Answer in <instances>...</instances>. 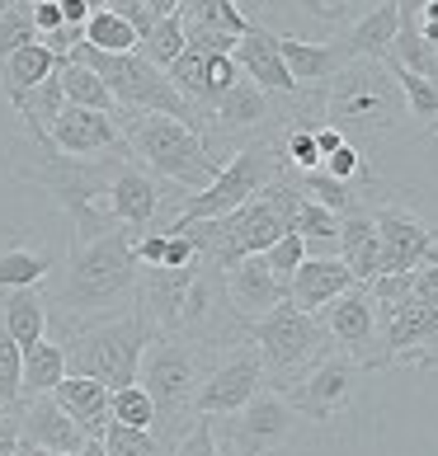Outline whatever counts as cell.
Segmentation results:
<instances>
[{
    "instance_id": "obj_1",
    "label": "cell",
    "mask_w": 438,
    "mask_h": 456,
    "mask_svg": "<svg viewBox=\"0 0 438 456\" xmlns=\"http://www.w3.org/2000/svg\"><path fill=\"white\" fill-rule=\"evenodd\" d=\"M137 278L142 264L132 255V231L113 226L95 240H71L62 264V278L47 297V315L57 320L62 339L95 320H113L137 306Z\"/></svg>"
},
{
    "instance_id": "obj_2",
    "label": "cell",
    "mask_w": 438,
    "mask_h": 456,
    "mask_svg": "<svg viewBox=\"0 0 438 456\" xmlns=\"http://www.w3.org/2000/svg\"><path fill=\"white\" fill-rule=\"evenodd\" d=\"M10 175L20 183H33L43 189L57 208L71 216L76 235L71 240H95V235H109L118 222L109 216V183L118 175L132 151H113V156H95V160H76V156H62L53 142H29L20 137L10 151Z\"/></svg>"
},
{
    "instance_id": "obj_3",
    "label": "cell",
    "mask_w": 438,
    "mask_h": 456,
    "mask_svg": "<svg viewBox=\"0 0 438 456\" xmlns=\"http://www.w3.org/2000/svg\"><path fill=\"white\" fill-rule=\"evenodd\" d=\"M217 362V348L208 344H194L184 334H156L142 353V371H137V386L151 395L156 404V443L170 456L179 447V437L194 428V404L198 391H203L208 371Z\"/></svg>"
},
{
    "instance_id": "obj_4",
    "label": "cell",
    "mask_w": 438,
    "mask_h": 456,
    "mask_svg": "<svg viewBox=\"0 0 438 456\" xmlns=\"http://www.w3.org/2000/svg\"><path fill=\"white\" fill-rule=\"evenodd\" d=\"M406 118V94H401L396 76L386 71V61H349L326 86V123L344 132V142L359 146L363 156L392 142Z\"/></svg>"
},
{
    "instance_id": "obj_5",
    "label": "cell",
    "mask_w": 438,
    "mask_h": 456,
    "mask_svg": "<svg viewBox=\"0 0 438 456\" xmlns=\"http://www.w3.org/2000/svg\"><path fill=\"white\" fill-rule=\"evenodd\" d=\"M382 311L386 367H434L438 362V255L415 273H382L373 282Z\"/></svg>"
},
{
    "instance_id": "obj_6",
    "label": "cell",
    "mask_w": 438,
    "mask_h": 456,
    "mask_svg": "<svg viewBox=\"0 0 438 456\" xmlns=\"http://www.w3.org/2000/svg\"><path fill=\"white\" fill-rule=\"evenodd\" d=\"M123 142L132 151V160L146 165L161 183H170L179 193H203L208 183L222 175V156L208 146V137L179 118L165 113H132L123 118Z\"/></svg>"
},
{
    "instance_id": "obj_7",
    "label": "cell",
    "mask_w": 438,
    "mask_h": 456,
    "mask_svg": "<svg viewBox=\"0 0 438 456\" xmlns=\"http://www.w3.org/2000/svg\"><path fill=\"white\" fill-rule=\"evenodd\" d=\"M156 339V325L132 306L113 320H95V325L66 334V377H90L109 391H123V386H137L142 371V353Z\"/></svg>"
},
{
    "instance_id": "obj_8",
    "label": "cell",
    "mask_w": 438,
    "mask_h": 456,
    "mask_svg": "<svg viewBox=\"0 0 438 456\" xmlns=\"http://www.w3.org/2000/svg\"><path fill=\"white\" fill-rule=\"evenodd\" d=\"M288 170L283 160V142L278 137H260V142H245L241 151H231L222 175H217L203 193H189L184 208L175 212L170 226H189V222H217V216H231L236 208H245L250 198H260L269 183H278ZM165 226V231H170Z\"/></svg>"
},
{
    "instance_id": "obj_9",
    "label": "cell",
    "mask_w": 438,
    "mask_h": 456,
    "mask_svg": "<svg viewBox=\"0 0 438 456\" xmlns=\"http://www.w3.org/2000/svg\"><path fill=\"white\" fill-rule=\"evenodd\" d=\"M76 61H86L90 71L109 86V94L118 99V109H123V118L132 113H165V118H179V123H189L198 132H208V123L198 118V109L184 99L170 76L161 71V66H151L142 53H123V57H109V53H95V47L76 43Z\"/></svg>"
},
{
    "instance_id": "obj_10",
    "label": "cell",
    "mask_w": 438,
    "mask_h": 456,
    "mask_svg": "<svg viewBox=\"0 0 438 456\" xmlns=\"http://www.w3.org/2000/svg\"><path fill=\"white\" fill-rule=\"evenodd\" d=\"M245 339L260 348L264 377L278 381V386L302 381L330 353V334L321 330V320L307 315L302 306H293V301H283V306H274L264 320L245 325Z\"/></svg>"
},
{
    "instance_id": "obj_11",
    "label": "cell",
    "mask_w": 438,
    "mask_h": 456,
    "mask_svg": "<svg viewBox=\"0 0 438 456\" xmlns=\"http://www.w3.org/2000/svg\"><path fill=\"white\" fill-rule=\"evenodd\" d=\"M297 410L288 404L283 391H260L245 410H236L227 419H212L217 447L222 456H274L278 447L293 443L297 433Z\"/></svg>"
},
{
    "instance_id": "obj_12",
    "label": "cell",
    "mask_w": 438,
    "mask_h": 456,
    "mask_svg": "<svg viewBox=\"0 0 438 456\" xmlns=\"http://www.w3.org/2000/svg\"><path fill=\"white\" fill-rule=\"evenodd\" d=\"M363 377L368 371L353 362L349 353L335 348L302 381H293L283 395H288V404L297 410L302 424H335V419H344L353 410V400L363 391Z\"/></svg>"
},
{
    "instance_id": "obj_13",
    "label": "cell",
    "mask_w": 438,
    "mask_h": 456,
    "mask_svg": "<svg viewBox=\"0 0 438 456\" xmlns=\"http://www.w3.org/2000/svg\"><path fill=\"white\" fill-rule=\"evenodd\" d=\"M179 334L194 344H208V348H236L245 344V320L231 311V297H227V278L217 264H198V273L189 282V297H184V311H179Z\"/></svg>"
},
{
    "instance_id": "obj_14",
    "label": "cell",
    "mask_w": 438,
    "mask_h": 456,
    "mask_svg": "<svg viewBox=\"0 0 438 456\" xmlns=\"http://www.w3.org/2000/svg\"><path fill=\"white\" fill-rule=\"evenodd\" d=\"M321 330L330 334V344L349 353L363 371H377L386 367V339H382V311H377V297L373 287H349L344 297H335L330 306L316 315Z\"/></svg>"
},
{
    "instance_id": "obj_15",
    "label": "cell",
    "mask_w": 438,
    "mask_h": 456,
    "mask_svg": "<svg viewBox=\"0 0 438 456\" xmlns=\"http://www.w3.org/2000/svg\"><path fill=\"white\" fill-rule=\"evenodd\" d=\"M260 391H269V377H264V358L255 344H236V348H222L217 362L208 371L203 391H198V404L194 414L198 419H227L236 410H245Z\"/></svg>"
},
{
    "instance_id": "obj_16",
    "label": "cell",
    "mask_w": 438,
    "mask_h": 456,
    "mask_svg": "<svg viewBox=\"0 0 438 456\" xmlns=\"http://www.w3.org/2000/svg\"><path fill=\"white\" fill-rule=\"evenodd\" d=\"M377 245H382V273H415L438 255V226L419 216L410 202H377Z\"/></svg>"
},
{
    "instance_id": "obj_17",
    "label": "cell",
    "mask_w": 438,
    "mask_h": 456,
    "mask_svg": "<svg viewBox=\"0 0 438 456\" xmlns=\"http://www.w3.org/2000/svg\"><path fill=\"white\" fill-rule=\"evenodd\" d=\"M165 76H170V86L189 99V104L198 109V118L208 123V113L222 104V99L231 94V86L241 80V66H236V57H217V53H194V47H184V57Z\"/></svg>"
},
{
    "instance_id": "obj_18",
    "label": "cell",
    "mask_w": 438,
    "mask_h": 456,
    "mask_svg": "<svg viewBox=\"0 0 438 456\" xmlns=\"http://www.w3.org/2000/svg\"><path fill=\"white\" fill-rule=\"evenodd\" d=\"M161 212H165V183L151 175L146 165H137V160L128 156L123 165H118L113 183H109V216L123 231L142 235V231L156 226Z\"/></svg>"
},
{
    "instance_id": "obj_19",
    "label": "cell",
    "mask_w": 438,
    "mask_h": 456,
    "mask_svg": "<svg viewBox=\"0 0 438 456\" xmlns=\"http://www.w3.org/2000/svg\"><path fill=\"white\" fill-rule=\"evenodd\" d=\"M47 142H53L62 156H76V160H95V156L128 151L118 118L95 113V109H76V104H66V109L53 118V127H47Z\"/></svg>"
},
{
    "instance_id": "obj_20",
    "label": "cell",
    "mask_w": 438,
    "mask_h": 456,
    "mask_svg": "<svg viewBox=\"0 0 438 456\" xmlns=\"http://www.w3.org/2000/svg\"><path fill=\"white\" fill-rule=\"evenodd\" d=\"M227 278V297H231V311L245 320V325H255V320H264L274 306H283L288 301V282H283L274 268H269L264 255H250L241 264L222 268Z\"/></svg>"
},
{
    "instance_id": "obj_21",
    "label": "cell",
    "mask_w": 438,
    "mask_h": 456,
    "mask_svg": "<svg viewBox=\"0 0 438 456\" xmlns=\"http://www.w3.org/2000/svg\"><path fill=\"white\" fill-rule=\"evenodd\" d=\"M20 443L43 447V452L76 456L80 447L90 443V437H86V428H80L53 395H38V400H24L20 404Z\"/></svg>"
},
{
    "instance_id": "obj_22",
    "label": "cell",
    "mask_w": 438,
    "mask_h": 456,
    "mask_svg": "<svg viewBox=\"0 0 438 456\" xmlns=\"http://www.w3.org/2000/svg\"><path fill=\"white\" fill-rule=\"evenodd\" d=\"M349 287H363V282L349 273V264L340 255H307V264H302L288 282V301L302 306L307 315H321L335 297L349 292Z\"/></svg>"
},
{
    "instance_id": "obj_23",
    "label": "cell",
    "mask_w": 438,
    "mask_h": 456,
    "mask_svg": "<svg viewBox=\"0 0 438 456\" xmlns=\"http://www.w3.org/2000/svg\"><path fill=\"white\" fill-rule=\"evenodd\" d=\"M278 53H283L288 76L297 80V90H326L349 66V53H344L340 38L311 43V38H297V33H278Z\"/></svg>"
},
{
    "instance_id": "obj_24",
    "label": "cell",
    "mask_w": 438,
    "mask_h": 456,
    "mask_svg": "<svg viewBox=\"0 0 438 456\" xmlns=\"http://www.w3.org/2000/svg\"><path fill=\"white\" fill-rule=\"evenodd\" d=\"M231 57H236V66H241V76H245V80H255L264 94H274V99L297 94V80L288 76V66H283L278 33H274V28L255 24L241 43H236V53H231Z\"/></svg>"
},
{
    "instance_id": "obj_25",
    "label": "cell",
    "mask_w": 438,
    "mask_h": 456,
    "mask_svg": "<svg viewBox=\"0 0 438 456\" xmlns=\"http://www.w3.org/2000/svg\"><path fill=\"white\" fill-rule=\"evenodd\" d=\"M396 28H401L396 0H377L363 20H353L340 33V43H344L349 61H386L392 57V43H396Z\"/></svg>"
},
{
    "instance_id": "obj_26",
    "label": "cell",
    "mask_w": 438,
    "mask_h": 456,
    "mask_svg": "<svg viewBox=\"0 0 438 456\" xmlns=\"http://www.w3.org/2000/svg\"><path fill=\"white\" fill-rule=\"evenodd\" d=\"M340 259L349 264V273L363 287H373L382 278V245H377L373 208H359V212L340 216Z\"/></svg>"
},
{
    "instance_id": "obj_27",
    "label": "cell",
    "mask_w": 438,
    "mask_h": 456,
    "mask_svg": "<svg viewBox=\"0 0 438 456\" xmlns=\"http://www.w3.org/2000/svg\"><path fill=\"white\" fill-rule=\"evenodd\" d=\"M53 400L76 419L80 428H86V437H104L109 424H113V391L99 386V381H90V377H66L53 391Z\"/></svg>"
},
{
    "instance_id": "obj_28",
    "label": "cell",
    "mask_w": 438,
    "mask_h": 456,
    "mask_svg": "<svg viewBox=\"0 0 438 456\" xmlns=\"http://www.w3.org/2000/svg\"><path fill=\"white\" fill-rule=\"evenodd\" d=\"M47 325H53V315H47V297L38 287H24V292H0V334L14 339L20 348L47 339Z\"/></svg>"
},
{
    "instance_id": "obj_29",
    "label": "cell",
    "mask_w": 438,
    "mask_h": 456,
    "mask_svg": "<svg viewBox=\"0 0 438 456\" xmlns=\"http://www.w3.org/2000/svg\"><path fill=\"white\" fill-rule=\"evenodd\" d=\"M57 268L53 249L33 245V240H14L0 249V292H24V287H43L47 273Z\"/></svg>"
},
{
    "instance_id": "obj_30",
    "label": "cell",
    "mask_w": 438,
    "mask_h": 456,
    "mask_svg": "<svg viewBox=\"0 0 438 456\" xmlns=\"http://www.w3.org/2000/svg\"><path fill=\"white\" fill-rule=\"evenodd\" d=\"M57 66H62V57H53L43 43L20 47V53H14L5 66H0V90H5L10 109L20 104V99H24L29 90H38L43 80H53V76H57Z\"/></svg>"
},
{
    "instance_id": "obj_31",
    "label": "cell",
    "mask_w": 438,
    "mask_h": 456,
    "mask_svg": "<svg viewBox=\"0 0 438 456\" xmlns=\"http://www.w3.org/2000/svg\"><path fill=\"white\" fill-rule=\"evenodd\" d=\"M57 80H62V94H66V104H76V109H95V113H109L123 123V109H118V99L109 94V86L99 80L86 61H76V57H66L57 66Z\"/></svg>"
},
{
    "instance_id": "obj_32",
    "label": "cell",
    "mask_w": 438,
    "mask_h": 456,
    "mask_svg": "<svg viewBox=\"0 0 438 456\" xmlns=\"http://www.w3.org/2000/svg\"><path fill=\"white\" fill-rule=\"evenodd\" d=\"M179 20H184V28L222 33V38H245V33L255 28V20H250L236 0H184Z\"/></svg>"
},
{
    "instance_id": "obj_33",
    "label": "cell",
    "mask_w": 438,
    "mask_h": 456,
    "mask_svg": "<svg viewBox=\"0 0 438 456\" xmlns=\"http://www.w3.org/2000/svg\"><path fill=\"white\" fill-rule=\"evenodd\" d=\"M288 231L307 240V255H340V216H335L330 208H321L316 198H307V193H302V202L293 208Z\"/></svg>"
},
{
    "instance_id": "obj_34",
    "label": "cell",
    "mask_w": 438,
    "mask_h": 456,
    "mask_svg": "<svg viewBox=\"0 0 438 456\" xmlns=\"http://www.w3.org/2000/svg\"><path fill=\"white\" fill-rule=\"evenodd\" d=\"M66 381V348L57 339H38L24 348V400L53 395Z\"/></svg>"
},
{
    "instance_id": "obj_35",
    "label": "cell",
    "mask_w": 438,
    "mask_h": 456,
    "mask_svg": "<svg viewBox=\"0 0 438 456\" xmlns=\"http://www.w3.org/2000/svg\"><path fill=\"white\" fill-rule=\"evenodd\" d=\"M377 0H288V10L297 14L307 28H321V33H335V28H349L353 20H363Z\"/></svg>"
},
{
    "instance_id": "obj_36",
    "label": "cell",
    "mask_w": 438,
    "mask_h": 456,
    "mask_svg": "<svg viewBox=\"0 0 438 456\" xmlns=\"http://www.w3.org/2000/svg\"><path fill=\"white\" fill-rule=\"evenodd\" d=\"M137 28H132L123 14L113 10H95L86 20V47H95V53H109V57H123V53H137Z\"/></svg>"
},
{
    "instance_id": "obj_37",
    "label": "cell",
    "mask_w": 438,
    "mask_h": 456,
    "mask_svg": "<svg viewBox=\"0 0 438 456\" xmlns=\"http://www.w3.org/2000/svg\"><path fill=\"white\" fill-rule=\"evenodd\" d=\"M386 71L396 76L401 94H406L410 118L438 137V80H425V76H415V71H406V66H396V61H386Z\"/></svg>"
},
{
    "instance_id": "obj_38",
    "label": "cell",
    "mask_w": 438,
    "mask_h": 456,
    "mask_svg": "<svg viewBox=\"0 0 438 456\" xmlns=\"http://www.w3.org/2000/svg\"><path fill=\"white\" fill-rule=\"evenodd\" d=\"M297 183H302V193H307V198H316V202H321V208H330L335 216H349V212L368 208L363 189H353V183H340V179H330L326 170L297 175Z\"/></svg>"
},
{
    "instance_id": "obj_39",
    "label": "cell",
    "mask_w": 438,
    "mask_h": 456,
    "mask_svg": "<svg viewBox=\"0 0 438 456\" xmlns=\"http://www.w3.org/2000/svg\"><path fill=\"white\" fill-rule=\"evenodd\" d=\"M38 43V28H33V5L29 0H0V66H5L20 47Z\"/></svg>"
},
{
    "instance_id": "obj_40",
    "label": "cell",
    "mask_w": 438,
    "mask_h": 456,
    "mask_svg": "<svg viewBox=\"0 0 438 456\" xmlns=\"http://www.w3.org/2000/svg\"><path fill=\"white\" fill-rule=\"evenodd\" d=\"M184 47H189V38H184V20H179V14H170V20H156V28H151L146 38L137 43V53H142L151 66L170 71V66L184 57Z\"/></svg>"
},
{
    "instance_id": "obj_41",
    "label": "cell",
    "mask_w": 438,
    "mask_h": 456,
    "mask_svg": "<svg viewBox=\"0 0 438 456\" xmlns=\"http://www.w3.org/2000/svg\"><path fill=\"white\" fill-rule=\"evenodd\" d=\"M24 404V348L0 334V410L14 414Z\"/></svg>"
},
{
    "instance_id": "obj_42",
    "label": "cell",
    "mask_w": 438,
    "mask_h": 456,
    "mask_svg": "<svg viewBox=\"0 0 438 456\" xmlns=\"http://www.w3.org/2000/svg\"><path fill=\"white\" fill-rule=\"evenodd\" d=\"M113 424L123 428H156V404L142 386H123V391H113Z\"/></svg>"
},
{
    "instance_id": "obj_43",
    "label": "cell",
    "mask_w": 438,
    "mask_h": 456,
    "mask_svg": "<svg viewBox=\"0 0 438 456\" xmlns=\"http://www.w3.org/2000/svg\"><path fill=\"white\" fill-rule=\"evenodd\" d=\"M321 170L330 175V179H340V183H353V189H373V165H368V156H363V151L359 146H340V151H335V156H326V165H321Z\"/></svg>"
},
{
    "instance_id": "obj_44",
    "label": "cell",
    "mask_w": 438,
    "mask_h": 456,
    "mask_svg": "<svg viewBox=\"0 0 438 456\" xmlns=\"http://www.w3.org/2000/svg\"><path fill=\"white\" fill-rule=\"evenodd\" d=\"M104 452H109V456H165V447L156 443V433H146V428H123V424H109Z\"/></svg>"
},
{
    "instance_id": "obj_45",
    "label": "cell",
    "mask_w": 438,
    "mask_h": 456,
    "mask_svg": "<svg viewBox=\"0 0 438 456\" xmlns=\"http://www.w3.org/2000/svg\"><path fill=\"white\" fill-rule=\"evenodd\" d=\"M264 259H269V268H274V273H278L283 282H293V273H297L302 264H307V240L288 231L278 245H269V249H264Z\"/></svg>"
},
{
    "instance_id": "obj_46",
    "label": "cell",
    "mask_w": 438,
    "mask_h": 456,
    "mask_svg": "<svg viewBox=\"0 0 438 456\" xmlns=\"http://www.w3.org/2000/svg\"><path fill=\"white\" fill-rule=\"evenodd\" d=\"M170 456H222L217 447V433H212V419H194V428L179 437V447Z\"/></svg>"
},
{
    "instance_id": "obj_47",
    "label": "cell",
    "mask_w": 438,
    "mask_h": 456,
    "mask_svg": "<svg viewBox=\"0 0 438 456\" xmlns=\"http://www.w3.org/2000/svg\"><path fill=\"white\" fill-rule=\"evenodd\" d=\"M29 5H33V28H38V38H47V33L66 28V20H62V5H57V0H29Z\"/></svg>"
},
{
    "instance_id": "obj_48",
    "label": "cell",
    "mask_w": 438,
    "mask_h": 456,
    "mask_svg": "<svg viewBox=\"0 0 438 456\" xmlns=\"http://www.w3.org/2000/svg\"><path fill=\"white\" fill-rule=\"evenodd\" d=\"M0 456H20V410L0 419Z\"/></svg>"
},
{
    "instance_id": "obj_49",
    "label": "cell",
    "mask_w": 438,
    "mask_h": 456,
    "mask_svg": "<svg viewBox=\"0 0 438 456\" xmlns=\"http://www.w3.org/2000/svg\"><path fill=\"white\" fill-rule=\"evenodd\" d=\"M57 5H62V20L66 24H71V28H86V20H90V0H57Z\"/></svg>"
},
{
    "instance_id": "obj_50",
    "label": "cell",
    "mask_w": 438,
    "mask_h": 456,
    "mask_svg": "<svg viewBox=\"0 0 438 456\" xmlns=\"http://www.w3.org/2000/svg\"><path fill=\"white\" fill-rule=\"evenodd\" d=\"M316 146H321V165H326V156H335V151L344 146V132H335L330 123H321L316 127Z\"/></svg>"
},
{
    "instance_id": "obj_51",
    "label": "cell",
    "mask_w": 438,
    "mask_h": 456,
    "mask_svg": "<svg viewBox=\"0 0 438 456\" xmlns=\"http://www.w3.org/2000/svg\"><path fill=\"white\" fill-rule=\"evenodd\" d=\"M142 5L151 10V20H170V14H179L184 0H142Z\"/></svg>"
},
{
    "instance_id": "obj_52",
    "label": "cell",
    "mask_w": 438,
    "mask_h": 456,
    "mask_svg": "<svg viewBox=\"0 0 438 456\" xmlns=\"http://www.w3.org/2000/svg\"><path fill=\"white\" fill-rule=\"evenodd\" d=\"M429 0H396V10H401V24H419V14H425Z\"/></svg>"
},
{
    "instance_id": "obj_53",
    "label": "cell",
    "mask_w": 438,
    "mask_h": 456,
    "mask_svg": "<svg viewBox=\"0 0 438 456\" xmlns=\"http://www.w3.org/2000/svg\"><path fill=\"white\" fill-rule=\"evenodd\" d=\"M76 456H109V452H104V437H90V443H86V447H80Z\"/></svg>"
},
{
    "instance_id": "obj_54",
    "label": "cell",
    "mask_w": 438,
    "mask_h": 456,
    "mask_svg": "<svg viewBox=\"0 0 438 456\" xmlns=\"http://www.w3.org/2000/svg\"><path fill=\"white\" fill-rule=\"evenodd\" d=\"M419 24H438V0H429L425 14H419Z\"/></svg>"
},
{
    "instance_id": "obj_55",
    "label": "cell",
    "mask_w": 438,
    "mask_h": 456,
    "mask_svg": "<svg viewBox=\"0 0 438 456\" xmlns=\"http://www.w3.org/2000/svg\"><path fill=\"white\" fill-rule=\"evenodd\" d=\"M20 456H66V452H43V447H29V443H20Z\"/></svg>"
},
{
    "instance_id": "obj_56",
    "label": "cell",
    "mask_w": 438,
    "mask_h": 456,
    "mask_svg": "<svg viewBox=\"0 0 438 456\" xmlns=\"http://www.w3.org/2000/svg\"><path fill=\"white\" fill-rule=\"evenodd\" d=\"M236 5H241V10H245V5H255V0H236Z\"/></svg>"
},
{
    "instance_id": "obj_57",
    "label": "cell",
    "mask_w": 438,
    "mask_h": 456,
    "mask_svg": "<svg viewBox=\"0 0 438 456\" xmlns=\"http://www.w3.org/2000/svg\"><path fill=\"white\" fill-rule=\"evenodd\" d=\"M0 419H5V410H0Z\"/></svg>"
}]
</instances>
